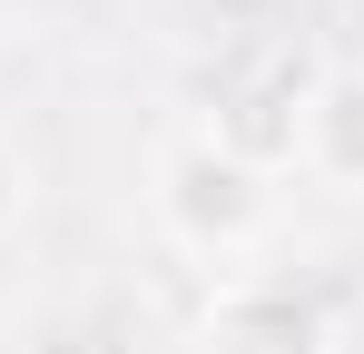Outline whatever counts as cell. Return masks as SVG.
Here are the masks:
<instances>
[{"label":"cell","mask_w":364,"mask_h":354,"mask_svg":"<svg viewBox=\"0 0 364 354\" xmlns=\"http://www.w3.org/2000/svg\"><path fill=\"white\" fill-rule=\"evenodd\" d=\"M148 217H158V236H168L178 256L237 276L246 256L266 246V227H276V177L256 168V158H237L227 138L178 128V138L148 158Z\"/></svg>","instance_id":"1"},{"label":"cell","mask_w":364,"mask_h":354,"mask_svg":"<svg viewBox=\"0 0 364 354\" xmlns=\"http://www.w3.org/2000/svg\"><path fill=\"white\" fill-rule=\"evenodd\" d=\"M197 354H335V315L305 276H276V266H237L207 286V315H197Z\"/></svg>","instance_id":"2"},{"label":"cell","mask_w":364,"mask_h":354,"mask_svg":"<svg viewBox=\"0 0 364 354\" xmlns=\"http://www.w3.org/2000/svg\"><path fill=\"white\" fill-rule=\"evenodd\" d=\"M315 187L335 197H364V59H335L305 79V109H296V158Z\"/></svg>","instance_id":"3"},{"label":"cell","mask_w":364,"mask_h":354,"mask_svg":"<svg viewBox=\"0 0 364 354\" xmlns=\"http://www.w3.org/2000/svg\"><path fill=\"white\" fill-rule=\"evenodd\" d=\"M10 354H99V335H89V325H30Z\"/></svg>","instance_id":"4"},{"label":"cell","mask_w":364,"mask_h":354,"mask_svg":"<svg viewBox=\"0 0 364 354\" xmlns=\"http://www.w3.org/2000/svg\"><path fill=\"white\" fill-rule=\"evenodd\" d=\"M20 217H30V168H20V158L0 148V236L20 227Z\"/></svg>","instance_id":"5"}]
</instances>
